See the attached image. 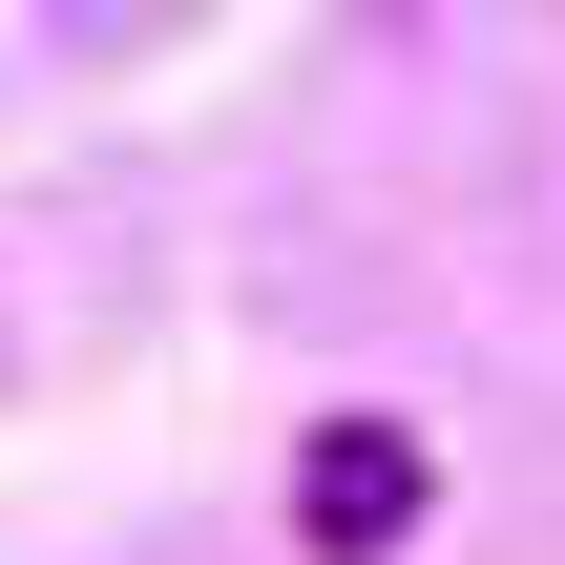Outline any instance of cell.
I'll use <instances>...</instances> for the list:
<instances>
[{"label":"cell","mask_w":565,"mask_h":565,"mask_svg":"<svg viewBox=\"0 0 565 565\" xmlns=\"http://www.w3.org/2000/svg\"><path fill=\"white\" fill-rule=\"evenodd\" d=\"M419 524H440L419 419H315V440H294V545H315V565H398Z\"/></svg>","instance_id":"1"}]
</instances>
